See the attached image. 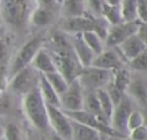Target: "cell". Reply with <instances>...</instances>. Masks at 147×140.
Returning a JSON list of instances; mask_svg holds the SVG:
<instances>
[{
	"instance_id": "6da1fadb",
	"label": "cell",
	"mask_w": 147,
	"mask_h": 140,
	"mask_svg": "<svg viewBox=\"0 0 147 140\" xmlns=\"http://www.w3.org/2000/svg\"><path fill=\"white\" fill-rule=\"evenodd\" d=\"M33 9L31 0H0L2 23L13 30H24L30 24Z\"/></svg>"
},
{
	"instance_id": "7a4b0ae2",
	"label": "cell",
	"mask_w": 147,
	"mask_h": 140,
	"mask_svg": "<svg viewBox=\"0 0 147 140\" xmlns=\"http://www.w3.org/2000/svg\"><path fill=\"white\" fill-rule=\"evenodd\" d=\"M109 28H110V23L103 16H94L87 10L79 16L62 17L60 24V30L69 34L85 32V31H94L103 40L107 37Z\"/></svg>"
},
{
	"instance_id": "3957f363",
	"label": "cell",
	"mask_w": 147,
	"mask_h": 140,
	"mask_svg": "<svg viewBox=\"0 0 147 140\" xmlns=\"http://www.w3.org/2000/svg\"><path fill=\"white\" fill-rule=\"evenodd\" d=\"M22 110L29 122L40 131H46L49 126L47 104L41 95L39 86L22 96Z\"/></svg>"
},
{
	"instance_id": "277c9868",
	"label": "cell",
	"mask_w": 147,
	"mask_h": 140,
	"mask_svg": "<svg viewBox=\"0 0 147 140\" xmlns=\"http://www.w3.org/2000/svg\"><path fill=\"white\" fill-rule=\"evenodd\" d=\"M44 44H45V38L41 34L34 36L30 38L28 41H25L9 60L8 63L9 76L11 77L21 69L30 65L38 50L41 47H44Z\"/></svg>"
},
{
	"instance_id": "5b68a950",
	"label": "cell",
	"mask_w": 147,
	"mask_h": 140,
	"mask_svg": "<svg viewBox=\"0 0 147 140\" xmlns=\"http://www.w3.org/2000/svg\"><path fill=\"white\" fill-rule=\"evenodd\" d=\"M40 75L41 73L30 64L10 77L8 90L16 95L23 96L39 86Z\"/></svg>"
},
{
	"instance_id": "8992f818",
	"label": "cell",
	"mask_w": 147,
	"mask_h": 140,
	"mask_svg": "<svg viewBox=\"0 0 147 140\" xmlns=\"http://www.w3.org/2000/svg\"><path fill=\"white\" fill-rule=\"evenodd\" d=\"M113 71L107 69H101L94 65L84 67L78 76L84 90L96 91L99 88H106L107 85L111 81Z\"/></svg>"
},
{
	"instance_id": "52a82bcc",
	"label": "cell",
	"mask_w": 147,
	"mask_h": 140,
	"mask_svg": "<svg viewBox=\"0 0 147 140\" xmlns=\"http://www.w3.org/2000/svg\"><path fill=\"white\" fill-rule=\"evenodd\" d=\"M47 112L49 119V126L52 130L64 138L65 140H72V125L70 117L61 107L47 104Z\"/></svg>"
},
{
	"instance_id": "ba28073f",
	"label": "cell",
	"mask_w": 147,
	"mask_h": 140,
	"mask_svg": "<svg viewBox=\"0 0 147 140\" xmlns=\"http://www.w3.org/2000/svg\"><path fill=\"white\" fill-rule=\"evenodd\" d=\"M61 108L64 111H77L84 107V87L78 78L69 83L68 88L60 95Z\"/></svg>"
},
{
	"instance_id": "9c48e42d",
	"label": "cell",
	"mask_w": 147,
	"mask_h": 140,
	"mask_svg": "<svg viewBox=\"0 0 147 140\" xmlns=\"http://www.w3.org/2000/svg\"><path fill=\"white\" fill-rule=\"evenodd\" d=\"M132 110H133V106H132L131 96L125 93L123 95L122 100L119 101V103L115 106V110H114L111 119H110L111 127L126 138L129 135L127 119H129V116Z\"/></svg>"
},
{
	"instance_id": "30bf717a",
	"label": "cell",
	"mask_w": 147,
	"mask_h": 140,
	"mask_svg": "<svg viewBox=\"0 0 147 140\" xmlns=\"http://www.w3.org/2000/svg\"><path fill=\"white\" fill-rule=\"evenodd\" d=\"M139 24L140 22L136 20V21H130V22L123 21L118 24L110 25L107 37L105 39L106 47H116L121 42H123L126 38L137 33Z\"/></svg>"
},
{
	"instance_id": "8fae6325",
	"label": "cell",
	"mask_w": 147,
	"mask_h": 140,
	"mask_svg": "<svg viewBox=\"0 0 147 140\" xmlns=\"http://www.w3.org/2000/svg\"><path fill=\"white\" fill-rule=\"evenodd\" d=\"M65 114L74 120L80 122L83 124H86L88 126H92L94 129H98L99 131L108 134L109 137H118V138H126L124 135H122L121 133H118L116 130H114L111 127V125L102 122L101 119H99L96 116L87 112L86 110L82 109V110H77V111H65Z\"/></svg>"
},
{
	"instance_id": "7c38bea8",
	"label": "cell",
	"mask_w": 147,
	"mask_h": 140,
	"mask_svg": "<svg viewBox=\"0 0 147 140\" xmlns=\"http://www.w3.org/2000/svg\"><path fill=\"white\" fill-rule=\"evenodd\" d=\"M124 63L126 62L119 54L117 47H106L100 54L95 55L91 65L113 71L115 69L124 67Z\"/></svg>"
},
{
	"instance_id": "4fadbf2b",
	"label": "cell",
	"mask_w": 147,
	"mask_h": 140,
	"mask_svg": "<svg viewBox=\"0 0 147 140\" xmlns=\"http://www.w3.org/2000/svg\"><path fill=\"white\" fill-rule=\"evenodd\" d=\"M116 47L126 63L129 61H131L132 59H134L136 56H138L141 52H144L147 48L145 42L140 39V37L137 33L130 36L129 38H126L123 42H121Z\"/></svg>"
},
{
	"instance_id": "5bb4252c",
	"label": "cell",
	"mask_w": 147,
	"mask_h": 140,
	"mask_svg": "<svg viewBox=\"0 0 147 140\" xmlns=\"http://www.w3.org/2000/svg\"><path fill=\"white\" fill-rule=\"evenodd\" d=\"M70 40L75 50V54L79 61V63L82 64V67H88L92 64V61L95 57V53L88 47V45L85 42L82 32L79 33H72L70 34Z\"/></svg>"
},
{
	"instance_id": "9a60e30c",
	"label": "cell",
	"mask_w": 147,
	"mask_h": 140,
	"mask_svg": "<svg viewBox=\"0 0 147 140\" xmlns=\"http://www.w3.org/2000/svg\"><path fill=\"white\" fill-rule=\"evenodd\" d=\"M71 125H72V140H107L109 138L108 134L99 131L98 129L83 124L80 122L71 119Z\"/></svg>"
},
{
	"instance_id": "2e32d148",
	"label": "cell",
	"mask_w": 147,
	"mask_h": 140,
	"mask_svg": "<svg viewBox=\"0 0 147 140\" xmlns=\"http://www.w3.org/2000/svg\"><path fill=\"white\" fill-rule=\"evenodd\" d=\"M31 65L34 69H37L40 73H48V72L57 71L52 53L45 47H41L38 50V53L36 54L34 59L31 62Z\"/></svg>"
},
{
	"instance_id": "e0dca14e",
	"label": "cell",
	"mask_w": 147,
	"mask_h": 140,
	"mask_svg": "<svg viewBox=\"0 0 147 140\" xmlns=\"http://www.w3.org/2000/svg\"><path fill=\"white\" fill-rule=\"evenodd\" d=\"M83 109L86 110L87 112L96 116L102 122H105V123L110 125L109 120L103 115V111L101 109V104H100V101L98 99V95H96L95 91L84 90V107H83Z\"/></svg>"
},
{
	"instance_id": "ac0fdd59",
	"label": "cell",
	"mask_w": 147,
	"mask_h": 140,
	"mask_svg": "<svg viewBox=\"0 0 147 140\" xmlns=\"http://www.w3.org/2000/svg\"><path fill=\"white\" fill-rule=\"evenodd\" d=\"M54 17H55L54 10L42 6H37L32 10L30 17V24L36 28H45L53 23Z\"/></svg>"
},
{
	"instance_id": "d6986e66",
	"label": "cell",
	"mask_w": 147,
	"mask_h": 140,
	"mask_svg": "<svg viewBox=\"0 0 147 140\" xmlns=\"http://www.w3.org/2000/svg\"><path fill=\"white\" fill-rule=\"evenodd\" d=\"M125 93L140 103H147V81L141 77H131Z\"/></svg>"
},
{
	"instance_id": "ffe728a7",
	"label": "cell",
	"mask_w": 147,
	"mask_h": 140,
	"mask_svg": "<svg viewBox=\"0 0 147 140\" xmlns=\"http://www.w3.org/2000/svg\"><path fill=\"white\" fill-rule=\"evenodd\" d=\"M39 90L41 92V95H42L46 104H51V106H55V107H61L60 95L53 88V86L49 84V81L46 79V77L44 76V73L40 75Z\"/></svg>"
},
{
	"instance_id": "44dd1931",
	"label": "cell",
	"mask_w": 147,
	"mask_h": 140,
	"mask_svg": "<svg viewBox=\"0 0 147 140\" xmlns=\"http://www.w3.org/2000/svg\"><path fill=\"white\" fill-rule=\"evenodd\" d=\"M86 11L84 0H62L61 14L62 17H74L83 15Z\"/></svg>"
},
{
	"instance_id": "7402d4cb",
	"label": "cell",
	"mask_w": 147,
	"mask_h": 140,
	"mask_svg": "<svg viewBox=\"0 0 147 140\" xmlns=\"http://www.w3.org/2000/svg\"><path fill=\"white\" fill-rule=\"evenodd\" d=\"M131 73L130 70H127L126 68L122 67L118 69L113 70V78H111V83L121 91L126 92L129 84L131 81Z\"/></svg>"
},
{
	"instance_id": "603a6c76",
	"label": "cell",
	"mask_w": 147,
	"mask_h": 140,
	"mask_svg": "<svg viewBox=\"0 0 147 140\" xmlns=\"http://www.w3.org/2000/svg\"><path fill=\"white\" fill-rule=\"evenodd\" d=\"M95 92H96L98 99L100 101V104H101V109L103 111V115L106 116V118L110 123L113 112L115 110V104H114V102H113V100H111V98H110V95H109V93L107 92L106 88H99Z\"/></svg>"
},
{
	"instance_id": "cb8c5ba5",
	"label": "cell",
	"mask_w": 147,
	"mask_h": 140,
	"mask_svg": "<svg viewBox=\"0 0 147 140\" xmlns=\"http://www.w3.org/2000/svg\"><path fill=\"white\" fill-rule=\"evenodd\" d=\"M82 36H83L85 42L88 45V47L95 54H100L106 48L105 40L96 32H94V31H85V32H82Z\"/></svg>"
},
{
	"instance_id": "d4e9b609",
	"label": "cell",
	"mask_w": 147,
	"mask_h": 140,
	"mask_svg": "<svg viewBox=\"0 0 147 140\" xmlns=\"http://www.w3.org/2000/svg\"><path fill=\"white\" fill-rule=\"evenodd\" d=\"M46 79L49 81V84L53 86V88L57 92L59 95H61L69 86V81L65 79V77L60 72V71H54V72H48L44 73Z\"/></svg>"
},
{
	"instance_id": "484cf974",
	"label": "cell",
	"mask_w": 147,
	"mask_h": 140,
	"mask_svg": "<svg viewBox=\"0 0 147 140\" xmlns=\"http://www.w3.org/2000/svg\"><path fill=\"white\" fill-rule=\"evenodd\" d=\"M102 16L110 23V25L118 24V23L123 22L122 11H121V5L113 6V5H108V3L105 2L103 8H102Z\"/></svg>"
},
{
	"instance_id": "4316f807",
	"label": "cell",
	"mask_w": 147,
	"mask_h": 140,
	"mask_svg": "<svg viewBox=\"0 0 147 140\" xmlns=\"http://www.w3.org/2000/svg\"><path fill=\"white\" fill-rule=\"evenodd\" d=\"M137 1L138 0H122L121 11L123 21L130 22L137 20Z\"/></svg>"
},
{
	"instance_id": "83f0119b",
	"label": "cell",
	"mask_w": 147,
	"mask_h": 140,
	"mask_svg": "<svg viewBox=\"0 0 147 140\" xmlns=\"http://www.w3.org/2000/svg\"><path fill=\"white\" fill-rule=\"evenodd\" d=\"M127 67L130 70L136 71V72H147V48L141 52L138 56L129 61Z\"/></svg>"
},
{
	"instance_id": "f1b7e54d",
	"label": "cell",
	"mask_w": 147,
	"mask_h": 140,
	"mask_svg": "<svg viewBox=\"0 0 147 140\" xmlns=\"http://www.w3.org/2000/svg\"><path fill=\"white\" fill-rule=\"evenodd\" d=\"M5 139L6 140H24L21 127L15 123H8L5 126Z\"/></svg>"
},
{
	"instance_id": "f546056e",
	"label": "cell",
	"mask_w": 147,
	"mask_h": 140,
	"mask_svg": "<svg viewBox=\"0 0 147 140\" xmlns=\"http://www.w3.org/2000/svg\"><path fill=\"white\" fill-rule=\"evenodd\" d=\"M145 122V118H144V114L140 111V110H137V109H133L129 116V119H127V131L130 132L131 130L142 125Z\"/></svg>"
},
{
	"instance_id": "4dcf8cb0",
	"label": "cell",
	"mask_w": 147,
	"mask_h": 140,
	"mask_svg": "<svg viewBox=\"0 0 147 140\" xmlns=\"http://www.w3.org/2000/svg\"><path fill=\"white\" fill-rule=\"evenodd\" d=\"M86 5L88 8V13H91L94 16H102L105 0H86Z\"/></svg>"
},
{
	"instance_id": "1f68e13d",
	"label": "cell",
	"mask_w": 147,
	"mask_h": 140,
	"mask_svg": "<svg viewBox=\"0 0 147 140\" xmlns=\"http://www.w3.org/2000/svg\"><path fill=\"white\" fill-rule=\"evenodd\" d=\"M106 90H107V92L109 93V95H110V98H111V100H113V102H114V104H115V106L119 103V101L122 100L123 95L125 94V92H123V91L118 90V88H117V87H116L111 81L107 85Z\"/></svg>"
},
{
	"instance_id": "d6a6232c",
	"label": "cell",
	"mask_w": 147,
	"mask_h": 140,
	"mask_svg": "<svg viewBox=\"0 0 147 140\" xmlns=\"http://www.w3.org/2000/svg\"><path fill=\"white\" fill-rule=\"evenodd\" d=\"M127 138L130 140H144L145 138H147V126L145 124L131 130L129 132Z\"/></svg>"
},
{
	"instance_id": "836d02e7",
	"label": "cell",
	"mask_w": 147,
	"mask_h": 140,
	"mask_svg": "<svg viewBox=\"0 0 147 140\" xmlns=\"http://www.w3.org/2000/svg\"><path fill=\"white\" fill-rule=\"evenodd\" d=\"M13 99L10 95H8L6 93V91L3 92L2 96L0 98V114L1 115H5V114H8L9 111H11L13 109Z\"/></svg>"
},
{
	"instance_id": "e575fe53",
	"label": "cell",
	"mask_w": 147,
	"mask_h": 140,
	"mask_svg": "<svg viewBox=\"0 0 147 140\" xmlns=\"http://www.w3.org/2000/svg\"><path fill=\"white\" fill-rule=\"evenodd\" d=\"M137 20L141 23L147 22V0L137 1Z\"/></svg>"
},
{
	"instance_id": "d590c367",
	"label": "cell",
	"mask_w": 147,
	"mask_h": 140,
	"mask_svg": "<svg viewBox=\"0 0 147 140\" xmlns=\"http://www.w3.org/2000/svg\"><path fill=\"white\" fill-rule=\"evenodd\" d=\"M10 53V48H9V42L6 38V36H3L0 39V62H5L9 59V54Z\"/></svg>"
},
{
	"instance_id": "8d00e7d4",
	"label": "cell",
	"mask_w": 147,
	"mask_h": 140,
	"mask_svg": "<svg viewBox=\"0 0 147 140\" xmlns=\"http://www.w3.org/2000/svg\"><path fill=\"white\" fill-rule=\"evenodd\" d=\"M37 1H38V6H42V7L52 9V10H55L57 5H60V3L62 5V2L59 0H37Z\"/></svg>"
},
{
	"instance_id": "74e56055",
	"label": "cell",
	"mask_w": 147,
	"mask_h": 140,
	"mask_svg": "<svg viewBox=\"0 0 147 140\" xmlns=\"http://www.w3.org/2000/svg\"><path fill=\"white\" fill-rule=\"evenodd\" d=\"M137 34L140 37V39L147 46V22L146 23H141L140 22L139 28H138V31H137Z\"/></svg>"
},
{
	"instance_id": "f35d334b",
	"label": "cell",
	"mask_w": 147,
	"mask_h": 140,
	"mask_svg": "<svg viewBox=\"0 0 147 140\" xmlns=\"http://www.w3.org/2000/svg\"><path fill=\"white\" fill-rule=\"evenodd\" d=\"M48 140H65L64 138H62L61 135H59L57 133H55V132H53L51 135H49V138H48Z\"/></svg>"
},
{
	"instance_id": "ab89813d",
	"label": "cell",
	"mask_w": 147,
	"mask_h": 140,
	"mask_svg": "<svg viewBox=\"0 0 147 140\" xmlns=\"http://www.w3.org/2000/svg\"><path fill=\"white\" fill-rule=\"evenodd\" d=\"M105 2L108 5H113V6H118V5H121L122 0H105Z\"/></svg>"
},
{
	"instance_id": "60d3db41",
	"label": "cell",
	"mask_w": 147,
	"mask_h": 140,
	"mask_svg": "<svg viewBox=\"0 0 147 140\" xmlns=\"http://www.w3.org/2000/svg\"><path fill=\"white\" fill-rule=\"evenodd\" d=\"M6 34V31H5V28L3 26H0V39Z\"/></svg>"
},
{
	"instance_id": "b9f144b4",
	"label": "cell",
	"mask_w": 147,
	"mask_h": 140,
	"mask_svg": "<svg viewBox=\"0 0 147 140\" xmlns=\"http://www.w3.org/2000/svg\"><path fill=\"white\" fill-rule=\"evenodd\" d=\"M3 134H5V126L2 124H0V138L3 137Z\"/></svg>"
},
{
	"instance_id": "7bdbcfd3",
	"label": "cell",
	"mask_w": 147,
	"mask_h": 140,
	"mask_svg": "<svg viewBox=\"0 0 147 140\" xmlns=\"http://www.w3.org/2000/svg\"><path fill=\"white\" fill-rule=\"evenodd\" d=\"M124 138H118V137H109L107 140H123Z\"/></svg>"
},
{
	"instance_id": "ee69618b",
	"label": "cell",
	"mask_w": 147,
	"mask_h": 140,
	"mask_svg": "<svg viewBox=\"0 0 147 140\" xmlns=\"http://www.w3.org/2000/svg\"><path fill=\"white\" fill-rule=\"evenodd\" d=\"M144 118H145V122H144V124L147 126V114H144Z\"/></svg>"
},
{
	"instance_id": "f6af8a7d",
	"label": "cell",
	"mask_w": 147,
	"mask_h": 140,
	"mask_svg": "<svg viewBox=\"0 0 147 140\" xmlns=\"http://www.w3.org/2000/svg\"><path fill=\"white\" fill-rule=\"evenodd\" d=\"M3 92H5V91H2V90H1V88H0V98H1V96H2V94H3Z\"/></svg>"
},
{
	"instance_id": "bcb514c9",
	"label": "cell",
	"mask_w": 147,
	"mask_h": 140,
	"mask_svg": "<svg viewBox=\"0 0 147 140\" xmlns=\"http://www.w3.org/2000/svg\"><path fill=\"white\" fill-rule=\"evenodd\" d=\"M0 140H6V139H5V135H3V137H1V138H0Z\"/></svg>"
},
{
	"instance_id": "7dc6e473",
	"label": "cell",
	"mask_w": 147,
	"mask_h": 140,
	"mask_svg": "<svg viewBox=\"0 0 147 140\" xmlns=\"http://www.w3.org/2000/svg\"><path fill=\"white\" fill-rule=\"evenodd\" d=\"M144 140H147V138H145V139H144Z\"/></svg>"
}]
</instances>
